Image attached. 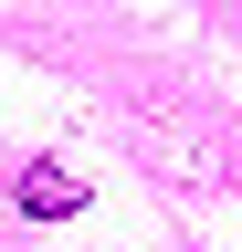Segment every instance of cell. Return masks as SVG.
<instances>
[{
    "label": "cell",
    "mask_w": 242,
    "mask_h": 252,
    "mask_svg": "<svg viewBox=\"0 0 242 252\" xmlns=\"http://www.w3.org/2000/svg\"><path fill=\"white\" fill-rule=\"evenodd\" d=\"M11 210H21V220H74V210H84V179L64 168V158H32V168L11 179Z\"/></svg>",
    "instance_id": "cell-1"
}]
</instances>
